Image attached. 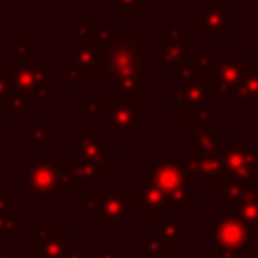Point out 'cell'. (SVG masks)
Here are the masks:
<instances>
[{
  "label": "cell",
  "mask_w": 258,
  "mask_h": 258,
  "mask_svg": "<svg viewBox=\"0 0 258 258\" xmlns=\"http://www.w3.org/2000/svg\"><path fill=\"white\" fill-rule=\"evenodd\" d=\"M22 143L24 145H50V133L42 125L40 119H32V123L28 127H24Z\"/></svg>",
  "instance_id": "603a6c76"
},
{
  "label": "cell",
  "mask_w": 258,
  "mask_h": 258,
  "mask_svg": "<svg viewBox=\"0 0 258 258\" xmlns=\"http://www.w3.org/2000/svg\"><path fill=\"white\" fill-rule=\"evenodd\" d=\"M220 177L236 179L258 187V145H246L244 137H234L220 149Z\"/></svg>",
  "instance_id": "5b68a950"
},
{
  "label": "cell",
  "mask_w": 258,
  "mask_h": 258,
  "mask_svg": "<svg viewBox=\"0 0 258 258\" xmlns=\"http://www.w3.org/2000/svg\"><path fill=\"white\" fill-rule=\"evenodd\" d=\"M177 75H179V81H181V83H196V81H200L196 64H189V62H185V64L177 71Z\"/></svg>",
  "instance_id": "4dcf8cb0"
},
{
  "label": "cell",
  "mask_w": 258,
  "mask_h": 258,
  "mask_svg": "<svg viewBox=\"0 0 258 258\" xmlns=\"http://www.w3.org/2000/svg\"><path fill=\"white\" fill-rule=\"evenodd\" d=\"M0 103H2L4 109H6V103H8V85H6L4 75H0Z\"/></svg>",
  "instance_id": "d590c367"
},
{
  "label": "cell",
  "mask_w": 258,
  "mask_h": 258,
  "mask_svg": "<svg viewBox=\"0 0 258 258\" xmlns=\"http://www.w3.org/2000/svg\"><path fill=\"white\" fill-rule=\"evenodd\" d=\"M97 77L117 97H141L143 83L151 79V46L143 44L131 26H115V40L105 46Z\"/></svg>",
  "instance_id": "6da1fadb"
},
{
  "label": "cell",
  "mask_w": 258,
  "mask_h": 258,
  "mask_svg": "<svg viewBox=\"0 0 258 258\" xmlns=\"http://www.w3.org/2000/svg\"><path fill=\"white\" fill-rule=\"evenodd\" d=\"M244 56L216 54V71L210 79L202 81L208 99H240V85L244 77Z\"/></svg>",
  "instance_id": "8992f818"
},
{
  "label": "cell",
  "mask_w": 258,
  "mask_h": 258,
  "mask_svg": "<svg viewBox=\"0 0 258 258\" xmlns=\"http://www.w3.org/2000/svg\"><path fill=\"white\" fill-rule=\"evenodd\" d=\"M95 258H133V256L131 254H117L113 248H107V246H97Z\"/></svg>",
  "instance_id": "836d02e7"
},
{
  "label": "cell",
  "mask_w": 258,
  "mask_h": 258,
  "mask_svg": "<svg viewBox=\"0 0 258 258\" xmlns=\"http://www.w3.org/2000/svg\"><path fill=\"white\" fill-rule=\"evenodd\" d=\"M183 173L187 181H216L220 177V153L187 155Z\"/></svg>",
  "instance_id": "5bb4252c"
},
{
  "label": "cell",
  "mask_w": 258,
  "mask_h": 258,
  "mask_svg": "<svg viewBox=\"0 0 258 258\" xmlns=\"http://www.w3.org/2000/svg\"><path fill=\"white\" fill-rule=\"evenodd\" d=\"M14 194L8 189L4 194H0V216L2 214H14Z\"/></svg>",
  "instance_id": "d6a6232c"
},
{
  "label": "cell",
  "mask_w": 258,
  "mask_h": 258,
  "mask_svg": "<svg viewBox=\"0 0 258 258\" xmlns=\"http://www.w3.org/2000/svg\"><path fill=\"white\" fill-rule=\"evenodd\" d=\"M187 234H189L187 220H161V218L151 220V236H155L169 250L179 246V242L187 238Z\"/></svg>",
  "instance_id": "2e32d148"
},
{
  "label": "cell",
  "mask_w": 258,
  "mask_h": 258,
  "mask_svg": "<svg viewBox=\"0 0 258 258\" xmlns=\"http://www.w3.org/2000/svg\"><path fill=\"white\" fill-rule=\"evenodd\" d=\"M214 183H216V200H220L224 204H234V202H242V200L258 196V187L244 183V181L218 177Z\"/></svg>",
  "instance_id": "ac0fdd59"
},
{
  "label": "cell",
  "mask_w": 258,
  "mask_h": 258,
  "mask_svg": "<svg viewBox=\"0 0 258 258\" xmlns=\"http://www.w3.org/2000/svg\"><path fill=\"white\" fill-rule=\"evenodd\" d=\"M22 175L24 187L34 202H56L62 191L79 189L69 163H52L50 155H32V159L22 165Z\"/></svg>",
  "instance_id": "7a4b0ae2"
},
{
  "label": "cell",
  "mask_w": 258,
  "mask_h": 258,
  "mask_svg": "<svg viewBox=\"0 0 258 258\" xmlns=\"http://www.w3.org/2000/svg\"><path fill=\"white\" fill-rule=\"evenodd\" d=\"M32 97L38 101H46L50 97V64L42 62L34 67V83H32Z\"/></svg>",
  "instance_id": "7402d4cb"
},
{
  "label": "cell",
  "mask_w": 258,
  "mask_h": 258,
  "mask_svg": "<svg viewBox=\"0 0 258 258\" xmlns=\"http://www.w3.org/2000/svg\"><path fill=\"white\" fill-rule=\"evenodd\" d=\"M87 77H89V75H85V73H81V71H75V69H69L67 73L62 71V73L58 75V79H60L62 83H69V89H71V91H77L79 83L87 81Z\"/></svg>",
  "instance_id": "f1b7e54d"
},
{
  "label": "cell",
  "mask_w": 258,
  "mask_h": 258,
  "mask_svg": "<svg viewBox=\"0 0 258 258\" xmlns=\"http://www.w3.org/2000/svg\"><path fill=\"white\" fill-rule=\"evenodd\" d=\"M196 30L200 36H230L234 32V10L224 0H208L198 8Z\"/></svg>",
  "instance_id": "9c48e42d"
},
{
  "label": "cell",
  "mask_w": 258,
  "mask_h": 258,
  "mask_svg": "<svg viewBox=\"0 0 258 258\" xmlns=\"http://www.w3.org/2000/svg\"><path fill=\"white\" fill-rule=\"evenodd\" d=\"M224 208L226 214H232L240 222H244L250 228V232H258V196L234 204H224Z\"/></svg>",
  "instance_id": "ffe728a7"
},
{
  "label": "cell",
  "mask_w": 258,
  "mask_h": 258,
  "mask_svg": "<svg viewBox=\"0 0 258 258\" xmlns=\"http://www.w3.org/2000/svg\"><path fill=\"white\" fill-rule=\"evenodd\" d=\"M103 58H105V48L97 46L89 38H79V42L71 44V48H69L71 69L81 71L85 75H89V73L99 75V71L103 67Z\"/></svg>",
  "instance_id": "7c38bea8"
},
{
  "label": "cell",
  "mask_w": 258,
  "mask_h": 258,
  "mask_svg": "<svg viewBox=\"0 0 258 258\" xmlns=\"http://www.w3.org/2000/svg\"><path fill=\"white\" fill-rule=\"evenodd\" d=\"M75 147H77L79 155L89 161H97L103 165L115 161V149L111 145H107L105 137H99L93 127L79 129V145H75Z\"/></svg>",
  "instance_id": "4fadbf2b"
},
{
  "label": "cell",
  "mask_w": 258,
  "mask_h": 258,
  "mask_svg": "<svg viewBox=\"0 0 258 258\" xmlns=\"http://www.w3.org/2000/svg\"><path fill=\"white\" fill-rule=\"evenodd\" d=\"M252 6H254V8H258V0H256V2H252Z\"/></svg>",
  "instance_id": "b9f144b4"
},
{
  "label": "cell",
  "mask_w": 258,
  "mask_h": 258,
  "mask_svg": "<svg viewBox=\"0 0 258 258\" xmlns=\"http://www.w3.org/2000/svg\"><path fill=\"white\" fill-rule=\"evenodd\" d=\"M208 238H214L216 248L224 258H246L250 256V228L232 214H224L214 228H208Z\"/></svg>",
  "instance_id": "52a82bcc"
},
{
  "label": "cell",
  "mask_w": 258,
  "mask_h": 258,
  "mask_svg": "<svg viewBox=\"0 0 258 258\" xmlns=\"http://www.w3.org/2000/svg\"><path fill=\"white\" fill-rule=\"evenodd\" d=\"M0 145H4V137H0Z\"/></svg>",
  "instance_id": "7bdbcfd3"
},
{
  "label": "cell",
  "mask_w": 258,
  "mask_h": 258,
  "mask_svg": "<svg viewBox=\"0 0 258 258\" xmlns=\"http://www.w3.org/2000/svg\"><path fill=\"white\" fill-rule=\"evenodd\" d=\"M69 167H71V173H73L77 183H83V181H99V183H103L105 177H107L105 165L81 157L75 145L69 149Z\"/></svg>",
  "instance_id": "e0dca14e"
},
{
  "label": "cell",
  "mask_w": 258,
  "mask_h": 258,
  "mask_svg": "<svg viewBox=\"0 0 258 258\" xmlns=\"http://www.w3.org/2000/svg\"><path fill=\"white\" fill-rule=\"evenodd\" d=\"M143 252H145V256H169L171 254V250L167 248V246H163L155 236H147L145 240H143Z\"/></svg>",
  "instance_id": "83f0119b"
},
{
  "label": "cell",
  "mask_w": 258,
  "mask_h": 258,
  "mask_svg": "<svg viewBox=\"0 0 258 258\" xmlns=\"http://www.w3.org/2000/svg\"><path fill=\"white\" fill-rule=\"evenodd\" d=\"M109 105H111V99L89 101V115H95L99 119H105L107 117V111H109Z\"/></svg>",
  "instance_id": "f546056e"
},
{
  "label": "cell",
  "mask_w": 258,
  "mask_h": 258,
  "mask_svg": "<svg viewBox=\"0 0 258 258\" xmlns=\"http://www.w3.org/2000/svg\"><path fill=\"white\" fill-rule=\"evenodd\" d=\"M252 2H256V0H252Z\"/></svg>",
  "instance_id": "ee69618b"
},
{
  "label": "cell",
  "mask_w": 258,
  "mask_h": 258,
  "mask_svg": "<svg viewBox=\"0 0 258 258\" xmlns=\"http://www.w3.org/2000/svg\"><path fill=\"white\" fill-rule=\"evenodd\" d=\"M4 111H6V109H4V105L0 103V129L4 127Z\"/></svg>",
  "instance_id": "60d3db41"
},
{
  "label": "cell",
  "mask_w": 258,
  "mask_h": 258,
  "mask_svg": "<svg viewBox=\"0 0 258 258\" xmlns=\"http://www.w3.org/2000/svg\"><path fill=\"white\" fill-rule=\"evenodd\" d=\"M131 200L135 210H139L141 216L149 220L159 218V214L165 210V196L155 183H151L145 177H141L131 185Z\"/></svg>",
  "instance_id": "8fae6325"
},
{
  "label": "cell",
  "mask_w": 258,
  "mask_h": 258,
  "mask_svg": "<svg viewBox=\"0 0 258 258\" xmlns=\"http://www.w3.org/2000/svg\"><path fill=\"white\" fill-rule=\"evenodd\" d=\"M71 250L69 228H36L30 240V258H64Z\"/></svg>",
  "instance_id": "30bf717a"
},
{
  "label": "cell",
  "mask_w": 258,
  "mask_h": 258,
  "mask_svg": "<svg viewBox=\"0 0 258 258\" xmlns=\"http://www.w3.org/2000/svg\"><path fill=\"white\" fill-rule=\"evenodd\" d=\"M185 159L187 155H161L159 163L141 175L161 189L165 210H187L189 202L198 198V191L189 189V181L183 173Z\"/></svg>",
  "instance_id": "3957f363"
},
{
  "label": "cell",
  "mask_w": 258,
  "mask_h": 258,
  "mask_svg": "<svg viewBox=\"0 0 258 258\" xmlns=\"http://www.w3.org/2000/svg\"><path fill=\"white\" fill-rule=\"evenodd\" d=\"M0 258H24V256L18 254L12 246H0Z\"/></svg>",
  "instance_id": "8d00e7d4"
},
{
  "label": "cell",
  "mask_w": 258,
  "mask_h": 258,
  "mask_svg": "<svg viewBox=\"0 0 258 258\" xmlns=\"http://www.w3.org/2000/svg\"><path fill=\"white\" fill-rule=\"evenodd\" d=\"M14 62H30L32 58V40L28 36H14Z\"/></svg>",
  "instance_id": "484cf974"
},
{
  "label": "cell",
  "mask_w": 258,
  "mask_h": 258,
  "mask_svg": "<svg viewBox=\"0 0 258 258\" xmlns=\"http://www.w3.org/2000/svg\"><path fill=\"white\" fill-rule=\"evenodd\" d=\"M159 67L165 73H177L185 62H187V46L181 44H171V46H161L159 52Z\"/></svg>",
  "instance_id": "44dd1931"
},
{
  "label": "cell",
  "mask_w": 258,
  "mask_h": 258,
  "mask_svg": "<svg viewBox=\"0 0 258 258\" xmlns=\"http://www.w3.org/2000/svg\"><path fill=\"white\" fill-rule=\"evenodd\" d=\"M196 69H198V77L200 81H206L214 75L216 71V54H198L196 58Z\"/></svg>",
  "instance_id": "4316f807"
},
{
  "label": "cell",
  "mask_w": 258,
  "mask_h": 258,
  "mask_svg": "<svg viewBox=\"0 0 258 258\" xmlns=\"http://www.w3.org/2000/svg\"><path fill=\"white\" fill-rule=\"evenodd\" d=\"M143 6V0H117V8L125 14V16H133V12L137 8Z\"/></svg>",
  "instance_id": "1f68e13d"
},
{
  "label": "cell",
  "mask_w": 258,
  "mask_h": 258,
  "mask_svg": "<svg viewBox=\"0 0 258 258\" xmlns=\"http://www.w3.org/2000/svg\"><path fill=\"white\" fill-rule=\"evenodd\" d=\"M240 99L244 109L258 111V62L244 67V77L240 85Z\"/></svg>",
  "instance_id": "d6986e66"
},
{
  "label": "cell",
  "mask_w": 258,
  "mask_h": 258,
  "mask_svg": "<svg viewBox=\"0 0 258 258\" xmlns=\"http://www.w3.org/2000/svg\"><path fill=\"white\" fill-rule=\"evenodd\" d=\"M64 258H95L93 254H89V248H85V246H79V248H71L69 252H67V256Z\"/></svg>",
  "instance_id": "e575fe53"
},
{
  "label": "cell",
  "mask_w": 258,
  "mask_h": 258,
  "mask_svg": "<svg viewBox=\"0 0 258 258\" xmlns=\"http://www.w3.org/2000/svg\"><path fill=\"white\" fill-rule=\"evenodd\" d=\"M141 97H115L111 99L107 117H105V133L111 137H127L133 135V129L143 123Z\"/></svg>",
  "instance_id": "ba28073f"
},
{
  "label": "cell",
  "mask_w": 258,
  "mask_h": 258,
  "mask_svg": "<svg viewBox=\"0 0 258 258\" xmlns=\"http://www.w3.org/2000/svg\"><path fill=\"white\" fill-rule=\"evenodd\" d=\"M79 210H85L97 228L119 230L133 218L135 206L131 191H89L87 198L79 202Z\"/></svg>",
  "instance_id": "277c9868"
},
{
  "label": "cell",
  "mask_w": 258,
  "mask_h": 258,
  "mask_svg": "<svg viewBox=\"0 0 258 258\" xmlns=\"http://www.w3.org/2000/svg\"><path fill=\"white\" fill-rule=\"evenodd\" d=\"M206 258H224V256L220 254V250L216 248V244H210L206 248Z\"/></svg>",
  "instance_id": "ab89813d"
},
{
  "label": "cell",
  "mask_w": 258,
  "mask_h": 258,
  "mask_svg": "<svg viewBox=\"0 0 258 258\" xmlns=\"http://www.w3.org/2000/svg\"><path fill=\"white\" fill-rule=\"evenodd\" d=\"M79 119H85V117H89V101H85V99H81L79 101Z\"/></svg>",
  "instance_id": "f35d334b"
},
{
  "label": "cell",
  "mask_w": 258,
  "mask_h": 258,
  "mask_svg": "<svg viewBox=\"0 0 258 258\" xmlns=\"http://www.w3.org/2000/svg\"><path fill=\"white\" fill-rule=\"evenodd\" d=\"M250 256L252 258H258V232H252V238H250Z\"/></svg>",
  "instance_id": "74e56055"
},
{
  "label": "cell",
  "mask_w": 258,
  "mask_h": 258,
  "mask_svg": "<svg viewBox=\"0 0 258 258\" xmlns=\"http://www.w3.org/2000/svg\"><path fill=\"white\" fill-rule=\"evenodd\" d=\"M24 234V222L14 214L0 216V238H20Z\"/></svg>",
  "instance_id": "d4e9b609"
},
{
  "label": "cell",
  "mask_w": 258,
  "mask_h": 258,
  "mask_svg": "<svg viewBox=\"0 0 258 258\" xmlns=\"http://www.w3.org/2000/svg\"><path fill=\"white\" fill-rule=\"evenodd\" d=\"M161 46H171V44H181L187 46V26H163L159 30Z\"/></svg>",
  "instance_id": "cb8c5ba5"
},
{
  "label": "cell",
  "mask_w": 258,
  "mask_h": 258,
  "mask_svg": "<svg viewBox=\"0 0 258 258\" xmlns=\"http://www.w3.org/2000/svg\"><path fill=\"white\" fill-rule=\"evenodd\" d=\"M208 93L202 81L196 83H179V87L171 95V109L181 111H202L206 109Z\"/></svg>",
  "instance_id": "9a60e30c"
}]
</instances>
